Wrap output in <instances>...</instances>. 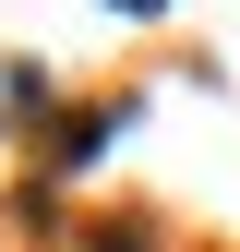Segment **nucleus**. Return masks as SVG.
I'll return each instance as SVG.
<instances>
[{
	"label": "nucleus",
	"mask_w": 240,
	"mask_h": 252,
	"mask_svg": "<svg viewBox=\"0 0 240 252\" xmlns=\"http://www.w3.org/2000/svg\"><path fill=\"white\" fill-rule=\"evenodd\" d=\"M132 12H156V0H132Z\"/></svg>",
	"instance_id": "nucleus-1"
}]
</instances>
